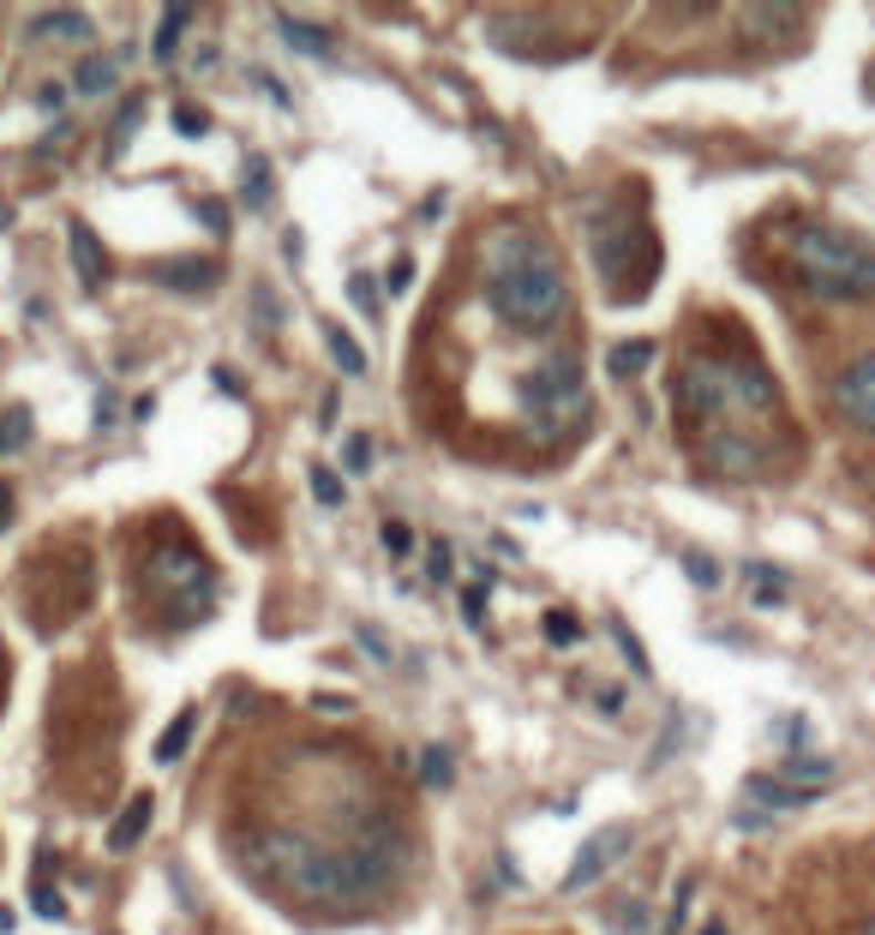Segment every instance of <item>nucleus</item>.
Listing matches in <instances>:
<instances>
[{"label":"nucleus","instance_id":"72a5a7b5","mask_svg":"<svg viewBox=\"0 0 875 935\" xmlns=\"http://www.w3.org/2000/svg\"><path fill=\"white\" fill-rule=\"evenodd\" d=\"M199 216H204V228H211V234H228V204L211 199V192L199 199Z\"/></svg>","mask_w":875,"mask_h":935},{"label":"nucleus","instance_id":"4be33fe9","mask_svg":"<svg viewBox=\"0 0 875 935\" xmlns=\"http://www.w3.org/2000/svg\"><path fill=\"white\" fill-rule=\"evenodd\" d=\"M31 433H37V426H31V408L12 403L7 414H0V456H19L24 444H31Z\"/></svg>","mask_w":875,"mask_h":935},{"label":"nucleus","instance_id":"f3484780","mask_svg":"<svg viewBox=\"0 0 875 935\" xmlns=\"http://www.w3.org/2000/svg\"><path fill=\"white\" fill-rule=\"evenodd\" d=\"M114 79H121V61H114V54H84V61H79V84H72V91L102 96V91H114Z\"/></svg>","mask_w":875,"mask_h":935},{"label":"nucleus","instance_id":"9b49d317","mask_svg":"<svg viewBox=\"0 0 875 935\" xmlns=\"http://www.w3.org/2000/svg\"><path fill=\"white\" fill-rule=\"evenodd\" d=\"M216 276L222 271L211 258H156L151 264V282H162V288H174V294H211Z\"/></svg>","mask_w":875,"mask_h":935},{"label":"nucleus","instance_id":"423d86ee","mask_svg":"<svg viewBox=\"0 0 875 935\" xmlns=\"http://www.w3.org/2000/svg\"><path fill=\"white\" fill-rule=\"evenodd\" d=\"M588 252H594V271L618 306L648 301V288L660 276V241L648 222H630V211L588 204Z\"/></svg>","mask_w":875,"mask_h":935},{"label":"nucleus","instance_id":"a878e982","mask_svg":"<svg viewBox=\"0 0 875 935\" xmlns=\"http://www.w3.org/2000/svg\"><path fill=\"white\" fill-rule=\"evenodd\" d=\"M420 780H426V785H450V780H456L450 750H438V744H433V750H420Z\"/></svg>","mask_w":875,"mask_h":935},{"label":"nucleus","instance_id":"20e7f679","mask_svg":"<svg viewBox=\"0 0 875 935\" xmlns=\"http://www.w3.org/2000/svg\"><path fill=\"white\" fill-rule=\"evenodd\" d=\"M96 600V558L79 533L67 540H42L31 558H24V606H31L37 636L67 630L72 618H84Z\"/></svg>","mask_w":875,"mask_h":935},{"label":"nucleus","instance_id":"a211bd4d","mask_svg":"<svg viewBox=\"0 0 875 935\" xmlns=\"http://www.w3.org/2000/svg\"><path fill=\"white\" fill-rule=\"evenodd\" d=\"M139 121H144V102H139V96L121 102V114H114V126H109V144H102V162H121V156H126V144H132V132H139Z\"/></svg>","mask_w":875,"mask_h":935},{"label":"nucleus","instance_id":"f8f14e48","mask_svg":"<svg viewBox=\"0 0 875 935\" xmlns=\"http://www.w3.org/2000/svg\"><path fill=\"white\" fill-rule=\"evenodd\" d=\"M151 815H156V797L151 792H139V797H126V810L109 822V834H102V845L109 852H132L144 834H151Z\"/></svg>","mask_w":875,"mask_h":935},{"label":"nucleus","instance_id":"37998d69","mask_svg":"<svg viewBox=\"0 0 875 935\" xmlns=\"http://www.w3.org/2000/svg\"><path fill=\"white\" fill-rule=\"evenodd\" d=\"M318 714H348V695H313Z\"/></svg>","mask_w":875,"mask_h":935},{"label":"nucleus","instance_id":"7ed1b4c3","mask_svg":"<svg viewBox=\"0 0 875 935\" xmlns=\"http://www.w3.org/2000/svg\"><path fill=\"white\" fill-rule=\"evenodd\" d=\"M139 600L151 606L144 618H156L162 630H186V623L211 618L216 606V563L174 522H156L151 546L139 558Z\"/></svg>","mask_w":875,"mask_h":935},{"label":"nucleus","instance_id":"09e8293b","mask_svg":"<svg viewBox=\"0 0 875 935\" xmlns=\"http://www.w3.org/2000/svg\"><path fill=\"white\" fill-rule=\"evenodd\" d=\"M0 702H7V648H0Z\"/></svg>","mask_w":875,"mask_h":935},{"label":"nucleus","instance_id":"b1692460","mask_svg":"<svg viewBox=\"0 0 875 935\" xmlns=\"http://www.w3.org/2000/svg\"><path fill=\"white\" fill-rule=\"evenodd\" d=\"M252 312H258V331H264V336L288 324V312H282V301H276L271 282H252Z\"/></svg>","mask_w":875,"mask_h":935},{"label":"nucleus","instance_id":"f704fd0d","mask_svg":"<svg viewBox=\"0 0 875 935\" xmlns=\"http://www.w3.org/2000/svg\"><path fill=\"white\" fill-rule=\"evenodd\" d=\"M426 576H433V582H450V546L444 540L426 546Z\"/></svg>","mask_w":875,"mask_h":935},{"label":"nucleus","instance_id":"c85d7f7f","mask_svg":"<svg viewBox=\"0 0 875 935\" xmlns=\"http://www.w3.org/2000/svg\"><path fill=\"white\" fill-rule=\"evenodd\" d=\"M750 576H755V600H762V606H774L780 593H785V576L767 570V563H750Z\"/></svg>","mask_w":875,"mask_h":935},{"label":"nucleus","instance_id":"cd10ccee","mask_svg":"<svg viewBox=\"0 0 875 935\" xmlns=\"http://www.w3.org/2000/svg\"><path fill=\"white\" fill-rule=\"evenodd\" d=\"M684 576L695 588H720V563L708 558V552H684Z\"/></svg>","mask_w":875,"mask_h":935},{"label":"nucleus","instance_id":"1a4fd4ad","mask_svg":"<svg viewBox=\"0 0 875 935\" xmlns=\"http://www.w3.org/2000/svg\"><path fill=\"white\" fill-rule=\"evenodd\" d=\"M834 408L857 433H875V354H857L834 373Z\"/></svg>","mask_w":875,"mask_h":935},{"label":"nucleus","instance_id":"2f4dec72","mask_svg":"<svg viewBox=\"0 0 875 935\" xmlns=\"http://www.w3.org/2000/svg\"><path fill=\"white\" fill-rule=\"evenodd\" d=\"M313 498H318V504H330V510H336V504H343V480H336L330 468H313Z\"/></svg>","mask_w":875,"mask_h":935},{"label":"nucleus","instance_id":"6e6552de","mask_svg":"<svg viewBox=\"0 0 875 935\" xmlns=\"http://www.w3.org/2000/svg\"><path fill=\"white\" fill-rule=\"evenodd\" d=\"M630 840H635V834H630V822H606L600 834H588V840H582V852H576V864L563 870V882H558V887H563V894H582V887H594L600 875L630 852Z\"/></svg>","mask_w":875,"mask_h":935},{"label":"nucleus","instance_id":"f03ea898","mask_svg":"<svg viewBox=\"0 0 875 935\" xmlns=\"http://www.w3.org/2000/svg\"><path fill=\"white\" fill-rule=\"evenodd\" d=\"M486 312L516 336H552L570 312V276L540 228H498L486 241Z\"/></svg>","mask_w":875,"mask_h":935},{"label":"nucleus","instance_id":"7c9ffc66","mask_svg":"<svg viewBox=\"0 0 875 935\" xmlns=\"http://www.w3.org/2000/svg\"><path fill=\"white\" fill-rule=\"evenodd\" d=\"M204 109H192V102H174V132H181V139H204Z\"/></svg>","mask_w":875,"mask_h":935},{"label":"nucleus","instance_id":"39448f33","mask_svg":"<svg viewBox=\"0 0 875 935\" xmlns=\"http://www.w3.org/2000/svg\"><path fill=\"white\" fill-rule=\"evenodd\" d=\"M785 264L815 301H875V241H864V234L810 222V228L792 234Z\"/></svg>","mask_w":875,"mask_h":935},{"label":"nucleus","instance_id":"f257e3e1","mask_svg":"<svg viewBox=\"0 0 875 935\" xmlns=\"http://www.w3.org/2000/svg\"><path fill=\"white\" fill-rule=\"evenodd\" d=\"M672 414H678V433H684L690 450L714 438H767L762 426L780 420V384L762 366V354L744 331H725L720 348H695L684 366L672 373Z\"/></svg>","mask_w":875,"mask_h":935},{"label":"nucleus","instance_id":"2eb2a0df","mask_svg":"<svg viewBox=\"0 0 875 935\" xmlns=\"http://www.w3.org/2000/svg\"><path fill=\"white\" fill-rule=\"evenodd\" d=\"M744 797H755V804H774V810H804V804H815V792H797V785H785V780H774V774H755V780L744 785Z\"/></svg>","mask_w":875,"mask_h":935},{"label":"nucleus","instance_id":"412c9836","mask_svg":"<svg viewBox=\"0 0 875 935\" xmlns=\"http://www.w3.org/2000/svg\"><path fill=\"white\" fill-rule=\"evenodd\" d=\"M31 37H91V19L84 12H72V7H54V12H42V19L31 24Z\"/></svg>","mask_w":875,"mask_h":935},{"label":"nucleus","instance_id":"0eeeda50","mask_svg":"<svg viewBox=\"0 0 875 935\" xmlns=\"http://www.w3.org/2000/svg\"><path fill=\"white\" fill-rule=\"evenodd\" d=\"M522 414L533 450H563L588 420V390H582V360L576 354H546L522 378Z\"/></svg>","mask_w":875,"mask_h":935},{"label":"nucleus","instance_id":"79ce46f5","mask_svg":"<svg viewBox=\"0 0 875 935\" xmlns=\"http://www.w3.org/2000/svg\"><path fill=\"white\" fill-rule=\"evenodd\" d=\"M348 294H354V306H360V312H378V294H373V282H366V276H354Z\"/></svg>","mask_w":875,"mask_h":935},{"label":"nucleus","instance_id":"4c0bfd02","mask_svg":"<svg viewBox=\"0 0 875 935\" xmlns=\"http://www.w3.org/2000/svg\"><path fill=\"white\" fill-rule=\"evenodd\" d=\"M618 929H630V935H648V905H642V900H630L624 912H618Z\"/></svg>","mask_w":875,"mask_h":935},{"label":"nucleus","instance_id":"58836bf2","mask_svg":"<svg viewBox=\"0 0 875 935\" xmlns=\"http://www.w3.org/2000/svg\"><path fill=\"white\" fill-rule=\"evenodd\" d=\"M354 636H360V648H366L373 660H390V642H384V636L373 630V623H354Z\"/></svg>","mask_w":875,"mask_h":935},{"label":"nucleus","instance_id":"dca6fc26","mask_svg":"<svg viewBox=\"0 0 875 935\" xmlns=\"http://www.w3.org/2000/svg\"><path fill=\"white\" fill-rule=\"evenodd\" d=\"M192 738H199V708H181V714L169 720V732L156 738V762H181Z\"/></svg>","mask_w":875,"mask_h":935},{"label":"nucleus","instance_id":"8fccbe9b","mask_svg":"<svg viewBox=\"0 0 875 935\" xmlns=\"http://www.w3.org/2000/svg\"><path fill=\"white\" fill-rule=\"evenodd\" d=\"M702 935H732V929H725V924H702Z\"/></svg>","mask_w":875,"mask_h":935},{"label":"nucleus","instance_id":"de8ad7c7","mask_svg":"<svg viewBox=\"0 0 875 935\" xmlns=\"http://www.w3.org/2000/svg\"><path fill=\"white\" fill-rule=\"evenodd\" d=\"M12 522V486H0V528Z\"/></svg>","mask_w":875,"mask_h":935},{"label":"nucleus","instance_id":"393cba45","mask_svg":"<svg viewBox=\"0 0 875 935\" xmlns=\"http://www.w3.org/2000/svg\"><path fill=\"white\" fill-rule=\"evenodd\" d=\"M271 204V156H246V211Z\"/></svg>","mask_w":875,"mask_h":935},{"label":"nucleus","instance_id":"c9c22d12","mask_svg":"<svg viewBox=\"0 0 875 935\" xmlns=\"http://www.w3.org/2000/svg\"><path fill=\"white\" fill-rule=\"evenodd\" d=\"M462 623H468V630H480V623H486V593L480 588H462Z\"/></svg>","mask_w":875,"mask_h":935},{"label":"nucleus","instance_id":"ea45409f","mask_svg":"<svg viewBox=\"0 0 875 935\" xmlns=\"http://www.w3.org/2000/svg\"><path fill=\"white\" fill-rule=\"evenodd\" d=\"M408 546H414V533H408V522H384V552H396V558H403V552H408Z\"/></svg>","mask_w":875,"mask_h":935},{"label":"nucleus","instance_id":"c03bdc74","mask_svg":"<svg viewBox=\"0 0 875 935\" xmlns=\"http://www.w3.org/2000/svg\"><path fill=\"white\" fill-rule=\"evenodd\" d=\"M282 252H288V258H301V252H306V234L288 228V234H282Z\"/></svg>","mask_w":875,"mask_h":935},{"label":"nucleus","instance_id":"5701e85b","mask_svg":"<svg viewBox=\"0 0 875 935\" xmlns=\"http://www.w3.org/2000/svg\"><path fill=\"white\" fill-rule=\"evenodd\" d=\"M324 343H330V354H336V366H343L348 378H360L366 373V348L354 343V336L343 331V324H330V331H324Z\"/></svg>","mask_w":875,"mask_h":935},{"label":"nucleus","instance_id":"4468645a","mask_svg":"<svg viewBox=\"0 0 875 935\" xmlns=\"http://www.w3.org/2000/svg\"><path fill=\"white\" fill-rule=\"evenodd\" d=\"M276 31H282V42H288V49L313 54V61H330V54H336L330 31H324V24H306V19H294V12H276Z\"/></svg>","mask_w":875,"mask_h":935},{"label":"nucleus","instance_id":"9d476101","mask_svg":"<svg viewBox=\"0 0 875 935\" xmlns=\"http://www.w3.org/2000/svg\"><path fill=\"white\" fill-rule=\"evenodd\" d=\"M67 252H72V271H79L84 294H96L102 282H109V252H102L96 228H91L84 216H72V222H67Z\"/></svg>","mask_w":875,"mask_h":935},{"label":"nucleus","instance_id":"e433bc0d","mask_svg":"<svg viewBox=\"0 0 875 935\" xmlns=\"http://www.w3.org/2000/svg\"><path fill=\"white\" fill-rule=\"evenodd\" d=\"M343 450H348V468H354V474H366V463H373V438H366V433H354V438L343 444Z\"/></svg>","mask_w":875,"mask_h":935},{"label":"nucleus","instance_id":"c756f323","mask_svg":"<svg viewBox=\"0 0 875 935\" xmlns=\"http://www.w3.org/2000/svg\"><path fill=\"white\" fill-rule=\"evenodd\" d=\"M576 636H582V623H576L570 612H546V642L552 648H570Z\"/></svg>","mask_w":875,"mask_h":935},{"label":"nucleus","instance_id":"bb28decb","mask_svg":"<svg viewBox=\"0 0 875 935\" xmlns=\"http://www.w3.org/2000/svg\"><path fill=\"white\" fill-rule=\"evenodd\" d=\"M612 636H618V648H624L630 672H635V678H654V660H648V648H642V642H635V636L624 630V623H612Z\"/></svg>","mask_w":875,"mask_h":935},{"label":"nucleus","instance_id":"49530a36","mask_svg":"<svg viewBox=\"0 0 875 935\" xmlns=\"http://www.w3.org/2000/svg\"><path fill=\"white\" fill-rule=\"evenodd\" d=\"M96 426H114V396H96Z\"/></svg>","mask_w":875,"mask_h":935},{"label":"nucleus","instance_id":"a19ab883","mask_svg":"<svg viewBox=\"0 0 875 935\" xmlns=\"http://www.w3.org/2000/svg\"><path fill=\"white\" fill-rule=\"evenodd\" d=\"M408 282H414V258H396L390 276H384V288H390V294H408Z\"/></svg>","mask_w":875,"mask_h":935},{"label":"nucleus","instance_id":"473e14b6","mask_svg":"<svg viewBox=\"0 0 875 935\" xmlns=\"http://www.w3.org/2000/svg\"><path fill=\"white\" fill-rule=\"evenodd\" d=\"M31 912H37V917H67V905H61V894H54L49 882H37V887H31Z\"/></svg>","mask_w":875,"mask_h":935},{"label":"nucleus","instance_id":"ddd939ff","mask_svg":"<svg viewBox=\"0 0 875 935\" xmlns=\"http://www.w3.org/2000/svg\"><path fill=\"white\" fill-rule=\"evenodd\" d=\"M774 780L797 785V792H815V785L834 780V755H822V750H797V755H785V762H780Z\"/></svg>","mask_w":875,"mask_h":935},{"label":"nucleus","instance_id":"6ab92c4d","mask_svg":"<svg viewBox=\"0 0 875 935\" xmlns=\"http://www.w3.org/2000/svg\"><path fill=\"white\" fill-rule=\"evenodd\" d=\"M654 343H648V336H635V343H618L612 354H606V373H618V378H635L642 373V366H654Z\"/></svg>","mask_w":875,"mask_h":935},{"label":"nucleus","instance_id":"aec40b11","mask_svg":"<svg viewBox=\"0 0 875 935\" xmlns=\"http://www.w3.org/2000/svg\"><path fill=\"white\" fill-rule=\"evenodd\" d=\"M186 24H192V7H162L156 42H151L156 61H174V49H181V31H186Z\"/></svg>","mask_w":875,"mask_h":935},{"label":"nucleus","instance_id":"a18cd8bd","mask_svg":"<svg viewBox=\"0 0 875 935\" xmlns=\"http://www.w3.org/2000/svg\"><path fill=\"white\" fill-rule=\"evenodd\" d=\"M132 420H156V396H139V403H132Z\"/></svg>","mask_w":875,"mask_h":935}]
</instances>
